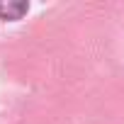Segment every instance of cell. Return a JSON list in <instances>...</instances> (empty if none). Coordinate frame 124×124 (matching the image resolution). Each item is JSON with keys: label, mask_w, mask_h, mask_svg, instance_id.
<instances>
[{"label": "cell", "mask_w": 124, "mask_h": 124, "mask_svg": "<svg viewBox=\"0 0 124 124\" xmlns=\"http://www.w3.org/2000/svg\"><path fill=\"white\" fill-rule=\"evenodd\" d=\"M27 10H29V5H24V3H0V17L3 20H20Z\"/></svg>", "instance_id": "6da1fadb"}]
</instances>
